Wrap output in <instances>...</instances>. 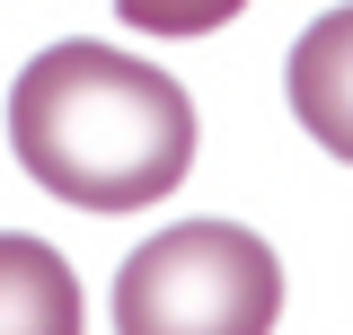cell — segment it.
Segmentation results:
<instances>
[{
  "mask_svg": "<svg viewBox=\"0 0 353 335\" xmlns=\"http://www.w3.org/2000/svg\"><path fill=\"white\" fill-rule=\"evenodd\" d=\"M9 150L80 212H141L194 168V97L115 44H44L9 88Z\"/></svg>",
  "mask_w": 353,
  "mask_h": 335,
  "instance_id": "cell-1",
  "label": "cell"
},
{
  "mask_svg": "<svg viewBox=\"0 0 353 335\" xmlns=\"http://www.w3.org/2000/svg\"><path fill=\"white\" fill-rule=\"evenodd\" d=\"M283 265L239 221H176L115 274V335H274Z\"/></svg>",
  "mask_w": 353,
  "mask_h": 335,
  "instance_id": "cell-2",
  "label": "cell"
},
{
  "mask_svg": "<svg viewBox=\"0 0 353 335\" xmlns=\"http://www.w3.org/2000/svg\"><path fill=\"white\" fill-rule=\"evenodd\" d=\"M283 88H292L301 132L327 159L353 168V9H327L318 27H301L292 62H283Z\"/></svg>",
  "mask_w": 353,
  "mask_h": 335,
  "instance_id": "cell-3",
  "label": "cell"
},
{
  "mask_svg": "<svg viewBox=\"0 0 353 335\" xmlns=\"http://www.w3.org/2000/svg\"><path fill=\"white\" fill-rule=\"evenodd\" d=\"M0 335H80V274L27 230H0Z\"/></svg>",
  "mask_w": 353,
  "mask_h": 335,
  "instance_id": "cell-4",
  "label": "cell"
},
{
  "mask_svg": "<svg viewBox=\"0 0 353 335\" xmlns=\"http://www.w3.org/2000/svg\"><path fill=\"white\" fill-rule=\"evenodd\" d=\"M115 9H124V27H141V36H212L248 0H115Z\"/></svg>",
  "mask_w": 353,
  "mask_h": 335,
  "instance_id": "cell-5",
  "label": "cell"
}]
</instances>
